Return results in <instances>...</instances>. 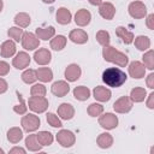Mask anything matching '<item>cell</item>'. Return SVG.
I'll list each match as a JSON object with an SVG mask.
<instances>
[{
    "mask_svg": "<svg viewBox=\"0 0 154 154\" xmlns=\"http://www.w3.org/2000/svg\"><path fill=\"white\" fill-rule=\"evenodd\" d=\"M111 63H113V64H116V65H118V66H120V67H125V66L128 65V63H129V58H128V55H126L125 53L117 51V52L114 53V55H113Z\"/></svg>",
    "mask_w": 154,
    "mask_h": 154,
    "instance_id": "1f68e13d",
    "label": "cell"
},
{
    "mask_svg": "<svg viewBox=\"0 0 154 154\" xmlns=\"http://www.w3.org/2000/svg\"><path fill=\"white\" fill-rule=\"evenodd\" d=\"M22 138H23V131H22V129H19L18 126H13V128H11V129L7 131V140H8V142H11V143L16 144V143H18Z\"/></svg>",
    "mask_w": 154,
    "mask_h": 154,
    "instance_id": "484cf974",
    "label": "cell"
},
{
    "mask_svg": "<svg viewBox=\"0 0 154 154\" xmlns=\"http://www.w3.org/2000/svg\"><path fill=\"white\" fill-rule=\"evenodd\" d=\"M20 124H22V128H23L24 131H26V132H34V131H36L40 128L41 120H40V118L36 114L29 113V114H25V116L22 117Z\"/></svg>",
    "mask_w": 154,
    "mask_h": 154,
    "instance_id": "7a4b0ae2",
    "label": "cell"
},
{
    "mask_svg": "<svg viewBox=\"0 0 154 154\" xmlns=\"http://www.w3.org/2000/svg\"><path fill=\"white\" fill-rule=\"evenodd\" d=\"M99 124L101 128L106 129V130H112L116 129L118 125V117L113 113H105V114H100L99 116Z\"/></svg>",
    "mask_w": 154,
    "mask_h": 154,
    "instance_id": "52a82bcc",
    "label": "cell"
},
{
    "mask_svg": "<svg viewBox=\"0 0 154 154\" xmlns=\"http://www.w3.org/2000/svg\"><path fill=\"white\" fill-rule=\"evenodd\" d=\"M16 153H20V154H25V149L20 148V147H13L10 150V154H16Z\"/></svg>",
    "mask_w": 154,
    "mask_h": 154,
    "instance_id": "c3c4849f",
    "label": "cell"
},
{
    "mask_svg": "<svg viewBox=\"0 0 154 154\" xmlns=\"http://www.w3.org/2000/svg\"><path fill=\"white\" fill-rule=\"evenodd\" d=\"M88 1L90 5H94V6H99L102 2V0H88Z\"/></svg>",
    "mask_w": 154,
    "mask_h": 154,
    "instance_id": "681fc988",
    "label": "cell"
},
{
    "mask_svg": "<svg viewBox=\"0 0 154 154\" xmlns=\"http://www.w3.org/2000/svg\"><path fill=\"white\" fill-rule=\"evenodd\" d=\"M20 42H22L23 48L26 51H34V49L38 48V46H40V40L37 38V36L35 34H32L30 31H26L23 34Z\"/></svg>",
    "mask_w": 154,
    "mask_h": 154,
    "instance_id": "8992f818",
    "label": "cell"
},
{
    "mask_svg": "<svg viewBox=\"0 0 154 154\" xmlns=\"http://www.w3.org/2000/svg\"><path fill=\"white\" fill-rule=\"evenodd\" d=\"M25 147L28 148V150L30 152H40L42 146L40 144V142L37 141L36 134H31L25 138Z\"/></svg>",
    "mask_w": 154,
    "mask_h": 154,
    "instance_id": "d4e9b609",
    "label": "cell"
},
{
    "mask_svg": "<svg viewBox=\"0 0 154 154\" xmlns=\"http://www.w3.org/2000/svg\"><path fill=\"white\" fill-rule=\"evenodd\" d=\"M37 141L40 142V144L43 146H51L53 143V135L49 131H40L38 134H36Z\"/></svg>",
    "mask_w": 154,
    "mask_h": 154,
    "instance_id": "d6a6232c",
    "label": "cell"
},
{
    "mask_svg": "<svg viewBox=\"0 0 154 154\" xmlns=\"http://www.w3.org/2000/svg\"><path fill=\"white\" fill-rule=\"evenodd\" d=\"M90 20H91V13L85 8L78 10L75 14V23L78 26H85L90 23Z\"/></svg>",
    "mask_w": 154,
    "mask_h": 154,
    "instance_id": "5bb4252c",
    "label": "cell"
},
{
    "mask_svg": "<svg viewBox=\"0 0 154 154\" xmlns=\"http://www.w3.org/2000/svg\"><path fill=\"white\" fill-rule=\"evenodd\" d=\"M2 7H4V2H2V0H0V12L2 11Z\"/></svg>",
    "mask_w": 154,
    "mask_h": 154,
    "instance_id": "816d5d0a",
    "label": "cell"
},
{
    "mask_svg": "<svg viewBox=\"0 0 154 154\" xmlns=\"http://www.w3.org/2000/svg\"><path fill=\"white\" fill-rule=\"evenodd\" d=\"M146 83H147V87H148L149 89H154V73H150V75L147 77Z\"/></svg>",
    "mask_w": 154,
    "mask_h": 154,
    "instance_id": "bcb514c9",
    "label": "cell"
},
{
    "mask_svg": "<svg viewBox=\"0 0 154 154\" xmlns=\"http://www.w3.org/2000/svg\"><path fill=\"white\" fill-rule=\"evenodd\" d=\"M81 67L77 64H70L66 69H65V78L69 82H76L79 77H81Z\"/></svg>",
    "mask_w": 154,
    "mask_h": 154,
    "instance_id": "d6986e66",
    "label": "cell"
},
{
    "mask_svg": "<svg viewBox=\"0 0 154 154\" xmlns=\"http://www.w3.org/2000/svg\"><path fill=\"white\" fill-rule=\"evenodd\" d=\"M128 70H129L130 77L136 78V79H140V78L144 77V75H146V67H144V65H143L141 61H138V60H135V61L130 63Z\"/></svg>",
    "mask_w": 154,
    "mask_h": 154,
    "instance_id": "9c48e42d",
    "label": "cell"
},
{
    "mask_svg": "<svg viewBox=\"0 0 154 154\" xmlns=\"http://www.w3.org/2000/svg\"><path fill=\"white\" fill-rule=\"evenodd\" d=\"M129 14L135 19H141L147 16V7L142 1H132L128 7Z\"/></svg>",
    "mask_w": 154,
    "mask_h": 154,
    "instance_id": "277c9868",
    "label": "cell"
},
{
    "mask_svg": "<svg viewBox=\"0 0 154 154\" xmlns=\"http://www.w3.org/2000/svg\"><path fill=\"white\" fill-rule=\"evenodd\" d=\"M42 1H43L45 4H53L55 0H42Z\"/></svg>",
    "mask_w": 154,
    "mask_h": 154,
    "instance_id": "f907efd6",
    "label": "cell"
},
{
    "mask_svg": "<svg viewBox=\"0 0 154 154\" xmlns=\"http://www.w3.org/2000/svg\"><path fill=\"white\" fill-rule=\"evenodd\" d=\"M75 116V108L71 103L64 102L58 107V117L64 120H70Z\"/></svg>",
    "mask_w": 154,
    "mask_h": 154,
    "instance_id": "2e32d148",
    "label": "cell"
},
{
    "mask_svg": "<svg viewBox=\"0 0 154 154\" xmlns=\"http://www.w3.org/2000/svg\"><path fill=\"white\" fill-rule=\"evenodd\" d=\"M93 95H94L95 100H97V101H100V102H107V101L111 99L112 93H111V90H109L108 88L102 87V85H97V87L94 88Z\"/></svg>",
    "mask_w": 154,
    "mask_h": 154,
    "instance_id": "9a60e30c",
    "label": "cell"
},
{
    "mask_svg": "<svg viewBox=\"0 0 154 154\" xmlns=\"http://www.w3.org/2000/svg\"><path fill=\"white\" fill-rule=\"evenodd\" d=\"M35 35L37 36V38H41L43 41H47L49 38H52L55 35V29L53 26H47V28H37L35 30Z\"/></svg>",
    "mask_w": 154,
    "mask_h": 154,
    "instance_id": "603a6c76",
    "label": "cell"
},
{
    "mask_svg": "<svg viewBox=\"0 0 154 154\" xmlns=\"http://www.w3.org/2000/svg\"><path fill=\"white\" fill-rule=\"evenodd\" d=\"M66 41H67V38L64 35H57L55 37H53L51 40V48L54 51H61L63 48H65Z\"/></svg>",
    "mask_w": 154,
    "mask_h": 154,
    "instance_id": "4dcf8cb0",
    "label": "cell"
},
{
    "mask_svg": "<svg viewBox=\"0 0 154 154\" xmlns=\"http://www.w3.org/2000/svg\"><path fill=\"white\" fill-rule=\"evenodd\" d=\"M116 35L123 41V43H125V45H130V43H132L134 42V38H135V36H134V34L131 32V31H129L126 28H124V26H118L117 29H116Z\"/></svg>",
    "mask_w": 154,
    "mask_h": 154,
    "instance_id": "ffe728a7",
    "label": "cell"
},
{
    "mask_svg": "<svg viewBox=\"0 0 154 154\" xmlns=\"http://www.w3.org/2000/svg\"><path fill=\"white\" fill-rule=\"evenodd\" d=\"M55 17H57V22H58L59 24H63V25L70 24L71 18H72L71 12H70L66 7H60V8H58Z\"/></svg>",
    "mask_w": 154,
    "mask_h": 154,
    "instance_id": "44dd1931",
    "label": "cell"
},
{
    "mask_svg": "<svg viewBox=\"0 0 154 154\" xmlns=\"http://www.w3.org/2000/svg\"><path fill=\"white\" fill-rule=\"evenodd\" d=\"M69 38L77 45H83L88 41V34L82 29H73L69 34Z\"/></svg>",
    "mask_w": 154,
    "mask_h": 154,
    "instance_id": "ac0fdd59",
    "label": "cell"
},
{
    "mask_svg": "<svg viewBox=\"0 0 154 154\" xmlns=\"http://www.w3.org/2000/svg\"><path fill=\"white\" fill-rule=\"evenodd\" d=\"M46 93H47V89L43 84L41 83H37V84H34L30 89V94L31 96H46Z\"/></svg>",
    "mask_w": 154,
    "mask_h": 154,
    "instance_id": "ab89813d",
    "label": "cell"
},
{
    "mask_svg": "<svg viewBox=\"0 0 154 154\" xmlns=\"http://www.w3.org/2000/svg\"><path fill=\"white\" fill-rule=\"evenodd\" d=\"M8 72H10V65L6 61L0 60V77L6 76Z\"/></svg>",
    "mask_w": 154,
    "mask_h": 154,
    "instance_id": "7bdbcfd3",
    "label": "cell"
},
{
    "mask_svg": "<svg viewBox=\"0 0 154 154\" xmlns=\"http://www.w3.org/2000/svg\"><path fill=\"white\" fill-rule=\"evenodd\" d=\"M46 119H47V123H48L51 126H53V128H61V126H63L60 118H59L57 114H54V113H47Z\"/></svg>",
    "mask_w": 154,
    "mask_h": 154,
    "instance_id": "60d3db41",
    "label": "cell"
},
{
    "mask_svg": "<svg viewBox=\"0 0 154 154\" xmlns=\"http://www.w3.org/2000/svg\"><path fill=\"white\" fill-rule=\"evenodd\" d=\"M96 143L101 149H107L113 144V137L108 132H102V134H100L97 136Z\"/></svg>",
    "mask_w": 154,
    "mask_h": 154,
    "instance_id": "7402d4cb",
    "label": "cell"
},
{
    "mask_svg": "<svg viewBox=\"0 0 154 154\" xmlns=\"http://www.w3.org/2000/svg\"><path fill=\"white\" fill-rule=\"evenodd\" d=\"M29 108L35 113H43L48 108V100L45 96H30L29 97Z\"/></svg>",
    "mask_w": 154,
    "mask_h": 154,
    "instance_id": "3957f363",
    "label": "cell"
},
{
    "mask_svg": "<svg viewBox=\"0 0 154 154\" xmlns=\"http://www.w3.org/2000/svg\"><path fill=\"white\" fill-rule=\"evenodd\" d=\"M96 41L102 46H108L111 42V37H109V32L106 30H99L96 32Z\"/></svg>",
    "mask_w": 154,
    "mask_h": 154,
    "instance_id": "8d00e7d4",
    "label": "cell"
},
{
    "mask_svg": "<svg viewBox=\"0 0 154 154\" xmlns=\"http://www.w3.org/2000/svg\"><path fill=\"white\" fill-rule=\"evenodd\" d=\"M51 91H52L53 95H55V96H58V97H63V96H65V95L69 94V91H70V85H69V83L65 82V81H57V82H54V83L52 84Z\"/></svg>",
    "mask_w": 154,
    "mask_h": 154,
    "instance_id": "8fae6325",
    "label": "cell"
},
{
    "mask_svg": "<svg viewBox=\"0 0 154 154\" xmlns=\"http://www.w3.org/2000/svg\"><path fill=\"white\" fill-rule=\"evenodd\" d=\"M16 43L14 41L12 40H7V41H4L1 43V47H0V54L2 58H11L16 54Z\"/></svg>",
    "mask_w": 154,
    "mask_h": 154,
    "instance_id": "e0dca14e",
    "label": "cell"
},
{
    "mask_svg": "<svg viewBox=\"0 0 154 154\" xmlns=\"http://www.w3.org/2000/svg\"><path fill=\"white\" fill-rule=\"evenodd\" d=\"M22 81L26 84H31L34 83L36 79H37V76H36V70H32V69H28L25 70L23 73H22Z\"/></svg>",
    "mask_w": 154,
    "mask_h": 154,
    "instance_id": "d590c367",
    "label": "cell"
},
{
    "mask_svg": "<svg viewBox=\"0 0 154 154\" xmlns=\"http://www.w3.org/2000/svg\"><path fill=\"white\" fill-rule=\"evenodd\" d=\"M13 20H14V24H16L17 26H19V28H26V26H29V24H30V22H31L30 16H29L28 13H25V12H19V13H17Z\"/></svg>",
    "mask_w": 154,
    "mask_h": 154,
    "instance_id": "f546056e",
    "label": "cell"
},
{
    "mask_svg": "<svg viewBox=\"0 0 154 154\" xmlns=\"http://www.w3.org/2000/svg\"><path fill=\"white\" fill-rule=\"evenodd\" d=\"M52 54L47 48H38L34 54V60L38 65H47L51 63Z\"/></svg>",
    "mask_w": 154,
    "mask_h": 154,
    "instance_id": "4fadbf2b",
    "label": "cell"
},
{
    "mask_svg": "<svg viewBox=\"0 0 154 154\" xmlns=\"http://www.w3.org/2000/svg\"><path fill=\"white\" fill-rule=\"evenodd\" d=\"M24 31L22 28L19 26H11L8 30H7V35L10 38H12L14 42H19L22 40V36H23Z\"/></svg>",
    "mask_w": 154,
    "mask_h": 154,
    "instance_id": "836d02e7",
    "label": "cell"
},
{
    "mask_svg": "<svg viewBox=\"0 0 154 154\" xmlns=\"http://www.w3.org/2000/svg\"><path fill=\"white\" fill-rule=\"evenodd\" d=\"M7 89H8V84H7V82H6L4 78L0 77V94L6 93Z\"/></svg>",
    "mask_w": 154,
    "mask_h": 154,
    "instance_id": "f6af8a7d",
    "label": "cell"
},
{
    "mask_svg": "<svg viewBox=\"0 0 154 154\" xmlns=\"http://www.w3.org/2000/svg\"><path fill=\"white\" fill-rule=\"evenodd\" d=\"M73 96L76 100H79V101H85L89 99L90 96V90L88 87H84V85H79V87H76L73 89Z\"/></svg>",
    "mask_w": 154,
    "mask_h": 154,
    "instance_id": "f1b7e54d",
    "label": "cell"
},
{
    "mask_svg": "<svg viewBox=\"0 0 154 154\" xmlns=\"http://www.w3.org/2000/svg\"><path fill=\"white\" fill-rule=\"evenodd\" d=\"M147 107L153 109L154 108V93L152 91L149 95H148V100H147Z\"/></svg>",
    "mask_w": 154,
    "mask_h": 154,
    "instance_id": "7dc6e473",
    "label": "cell"
},
{
    "mask_svg": "<svg viewBox=\"0 0 154 154\" xmlns=\"http://www.w3.org/2000/svg\"><path fill=\"white\" fill-rule=\"evenodd\" d=\"M29 64H30V55L26 52H18L16 57L12 59V65L18 70H23L28 67Z\"/></svg>",
    "mask_w": 154,
    "mask_h": 154,
    "instance_id": "30bf717a",
    "label": "cell"
},
{
    "mask_svg": "<svg viewBox=\"0 0 154 154\" xmlns=\"http://www.w3.org/2000/svg\"><path fill=\"white\" fill-rule=\"evenodd\" d=\"M16 94H17V97H18V100H19V105L13 106V111H14L17 114H19V116L25 114L26 111H28V106L25 105V101H24L23 96L19 94V91H16Z\"/></svg>",
    "mask_w": 154,
    "mask_h": 154,
    "instance_id": "74e56055",
    "label": "cell"
},
{
    "mask_svg": "<svg viewBox=\"0 0 154 154\" xmlns=\"http://www.w3.org/2000/svg\"><path fill=\"white\" fill-rule=\"evenodd\" d=\"M147 97V91L142 87H136L130 91V99L132 102H142Z\"/></svg>",
    "mask_w": 154,
    "mask_h": 154,
    "instance_id": "cb8c5ba5",
    "label": "cell"
},
{
    "mask_svg": "<svg viewBox=\"0 0 154 154\" xmlns=\"http://www.w3.org/2000/svg\"><path fill=\"white\" fill-rule=\"evenodd\" d=\"M99 13L102 18L107 19V20H111L113 19L114 14H116V7L111 2H101L99 5Z\"/></svg>",
    "mask_w": 154,
    "mask_h": 154,
    "instance_id": "7c38bea8",
    "label": "cell"
},
{
    "mask_svg": "<svg viewBox=\"0 0 154 154\" xmlns=\"http://www.w3.org/2000/svg\"><path fill=\"white\" fill-rule=\"evenodd\" d=\"M117 52V49L114 48V47H112V46H105L103 47V49H102V57H103V59L106 60V61H108V63H111L112 61V58H113V55H114V53Z\"/></svg>",
    "mask_w": 154,
    "mask_h": 154,
    "instance_id": "b9f144b4",
    "label": "cell"
},
{
    "mask_svg": "<svg viewBox=\"0 0 154 154\" xmlns=\"http://www.w3.org/2000/svg\"><path fill=\"white\" fill-rule=\"evenodd\" d=\"M135 41V47L138 49V51H148L149 47H150V38L148 36H144V35H140L137 37L134 38Z\"/></svg>",
    "mask_w": 154,
    "mask_h": 154,
    "instance_id": "4316f807",
    "label": "cell"
},
{
    "mask_svg": "<svg viewBox=\"0 0 154 154\" xmlns=\"http://www.w3.org/2000/svg\"><path fill=\"white\" fill-rule=\"evenodd\" d=\"M57 141L58 143L64 147V148H69V147H72L76 142V136L72 131L70 130H60L58 134H57Z\"/></svg>",
    "mask_w": 154,
    "mask_h": 154,
    "instance_id": "5b68a950",
    "label": "cell"
},
{
    "mask_svg": "<svg viewBox=\"0 0 154 154\" xmlns=\"http://www.w3.org/2000/svg\"><path fill=\"white\" fill-rule=\"evenodd\" d=\"M36 76H37V79H40L43 83L51 82L53 79V71L49 67H38L36 70Z\"/></svg>",
    "mask_w": 154,
    "mask_h": 154,
    "instance_id": "83f0119b",
    "label": "cell"
},
{
    "mask_svg": "<svg viewBox=\"0 0 154 154\" xmlns=\"http://www.w3.org/2000/svg\"><path fill=\"white\" fill-rule=\"evenodd\" d=\"M4 153H5V152H4V149H1V148H0V154H4Z\"/></svg>",
    "mask_w": 154,
    "mask_h": 154,
    "instance_id": "f5cc1de1",
    "label": "cell"
},
{
    "mask_svg": "<svg viewBox=\"0 0 154 154\" xmlns=\"http://www.w3.org/2000/svg\"><path fill=\"white\" fill-rule=\"evenodd\" d=\"M134 102L131 101L130 96H120L114 103H113V109L117 113H128L131 111Z\"/></svg>",
    "mask_w": 154,
    "mask_h": 154,
    "instance_id": "ba28073f",
    "label": "cell"
},
{
    "mask_svg": "<svg viewBox=\"0 0 154 154\" xmlns=\"http://www.w3.org/2000/svg\"><path fill=\"white\" fill-rule=\"evenodd\" d=\"M142 60H143L142 64L144 65V67H147L149 70H153L154 69V52H153V49H148L143 54Z\"/></svg>",
    "mask_w": 154,
    "mask_h": 154,
    "instance_id": "e575fe53",
    "label": "cell"
},
{
    "mask_svg": "<svg viewBox=\"0 0 154 154\" xmlns=\"http://www.w3.org/2000/svg\"><path fill=\"white\" fill-rule=\"evenodd\" d=\"M87 112H88V114L90 117H99L103 112V106L100 105V103H96V102L90 103L88 106V108H87Z\"/></svg>",
    "mask_w": 154,
    "mask_h": 154,
    "instance_id": "f35d334b",
    "label": "cell"
},
{
    "mask_svg": "<svg viewBox=\"0 0 154 154\" xmlns=\"http://www.w3.org/2000/svg\"><path fill=\"white\" fill-rule=\"evenodd\" d=\"M146 24H147V26H148L149 30H153V29H154V14H153V13H150V14L147 16Z\"/></svg>",
    "mask_w": 154,
    "mask_h": 154,
    "instance_id": "ee69618b",
    "label": "cell"
},
{
    "mask_svg": "<svg viewBox=\"0 0 154 154\" xmlns=\"http://www.w3.org/2000/svg\"><path fill=\"white\" fill-rule=\"evenodd\" d=\"M126 78H128V76L125 75V72L118 67H108L102 73L103 83L112 88L122 87L126 82Z\"/></svg>",
    "mask_w": 154,
    "mask_h": 154,
    "instance_id": "6da1fadb",
    "label": "cell"
}]
</instances>
